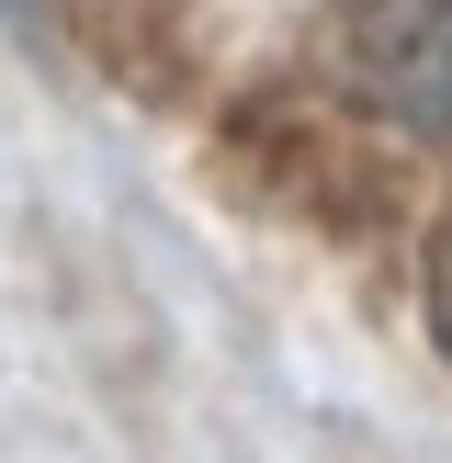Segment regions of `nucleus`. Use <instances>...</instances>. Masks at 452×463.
I'll return each instance as SVG.
<instances>
[{
    "label": "nucleus",
    "instance_id": "f257e3e1",
    "mask_svg": "<svg viewBox=\"0 0 452 463\" xmlns=\"http://www.w3.org/2000/svg\"><path fill=\"white\" fill-rule=\"evenodd\" d=\"M362 90H373L396 125L452 136V0H396L362 45Z\"/></svg>",
    "mask_w": 452,
    "mask_h": 463
},
{
    "label": "nucleus",
    "instance_id": "f03ea898",
    "mask_svg": "<svg viewBox=\"0 0 452 463\" xmlns=\"http://www.w3.org/2000/svg\"><path fill=\"white\" fill-rule=\"evenodd\" d=\"M429 328H441V351H452V215H441V238H429Z\"/></svg>",
    "mask_w": 452,
    "mask_h": 463
}]
</instances>
